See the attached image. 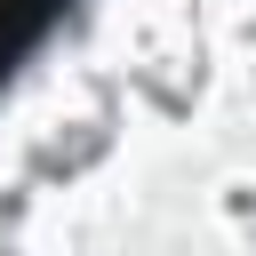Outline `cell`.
Listing matches in <instances>:
<instances>
[{"instance_id": "cell-1", "label": "cell", "mask_w": 256, "mask_h": 256, "mask_svg": "<svg viewBox=\"0 0 256 256\" xmlns=\"http://www.w3.org/2000/svg\"><path fill=\"white\" fill-rule=\"evenodd\" d=\"M0 224H8V216H0ZM8 232H16V224H8ZM16 240H24V232H16ZM24 248H32V240H24ZM32 256H40V248H32Z\"/></svg>"}]
</instances>
